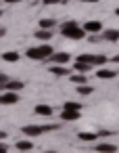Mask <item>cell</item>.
Listing matches in <instances>:
<instances>
[{
	"label": "cell",
	"mask_w": 119,
	"mask_h": 153,
	"mask_svg": "<svg viewBox=\"0 0 119 153\" xmlns=\"http://www.w3.org/2000/svg\"><path fill=\"white\" fill-rule=\"evenodd\" d=\"M59 30H61V36H63V38H67V40H82V38H86V36H88V34L84 32V27H82L77 21H73V19L63 21Z\"/></svg>",
	"instance_id": "obj_1"
},
{
	"label": "cell",
	"mask_w": 119,
	"mask_h": 153,
	"mask_svg": "<svg viewBox=\"0 0 119 153\" xmlns=\"http://www.w3.org/2000/svg\"><path fill=\"white\" fill-rule=\"evenodd\" d=\"M52 53H54L52 44L42 42L40 46H29V48L25 51V57H27V59H32V61H46Z\"/></svg>",
	"instance_id": "obj_2"
},
{
	"label": "cell",
	"mask_w": 119,
	"mask_h": 153,
	"mask_svg": "<svg viewBox=\"0 0 119 153\" xmlns=\"http://www.w3.org/2000/svg\"><path fill=\"white\" fill-rule=\"evenodd\" d=\"M19 103V92H13V90H2L0 92V105H17Z\"/></svg>",
	"instance_id": "obj_3"
},
{
	"label": "cell",
	"mask_w": 119,
	"mask_h": 153,
	"mask_svg": "<svg viewBox=\"0 0 119 153\" xmlns=\"http://www.w3.org/2000/svg\"><path fill=\"white\" fill-rule=\"evenodd\" d=\"M21 132H23L27 138H38L40 134H44L42 126H38V124H27V126H23V128H21Z\"/></svg>",
	"instance_id": "obj_4"
},
{
	"label": "cell",
	"mask_w": 119,
	"mask_h": 153,
	"mask_svg": "<svg viewBox=\"0 0 119 153\" xmlns=\"http://www.w3.org/2000/svg\"><path fill=\"white\" fill-rule=\"evenodd\" d=\"M84 32L86 34H100L102 32V21H96V19H90V21H84Z\"/></svg>",
	"instance_id": "obj_5"
},
{
	"label": "cell",
	"mask_w": 119,
	"mask_h": 153,
	"mask_svg": "<svg viewBox=\"0 0 119 153\" xmlns=\"http://www.w3.org/2000/svg\"><path fill=\"white\" fill-rule=\"evenodd\" d=\"M46 61H48V63H59V65H69L71 55H69V53H52Z\"/></svg>",
	"instance_id": "obj_6"
},
{
	"label": "cell",
	"mask_w": 119,
	"mask_h": 153,
	"mask_svg": "<svg viewBox=\"0 0 119 153\" xmlns=\"http://www.w3.org/2000/svg\"><path fill=\"white\" fill-rule=\"evenodd\" d=\"M48 71H50L52 76H59V78H63V76H71L69 65H59V63H50Z\"/></svg>",
	"instance_id": "obj_7"
},
{
	"label": "cell",
	"mask_w": 119,
	"mask_h": 153,
	"mask_svg": "<svg viewBox=\"0 0 119 153\" xmlns=\"http://www.w3.org/2000/svg\"><path fill=\"white\" fill-rule=\"evenodd\" d=\"M34 113H36V115H40V117H52L54 109H52V105L40 103V105H36V107H34Z\"/></svg>",
	"instance_id": "obj_8"
},
{
	"label": "cell",
	"mask_w": 119,
	"mask_h": 153,
	"mask_svg": "<svg viewBox=\"0 0 119 153\" xmlns=\"http://www.w3.org/2000/svg\"><path fill=\"white\" fill-rule=\"evenodd\" d=\"M15 149L21 151V153H27V151H34V140L32 138H21L15 143Z\"/></svg>",
	"instance_id": "obj_9"
},
{
	"label": "cell",
	"mask_w": 119,
	"mask_h": 153,
	"mask_svg": "<svg viewBox=\"0 0 119 153\" xmlns=\"http://www.w3.org/2000/svg\"><path fill=\"white\" fill-rule=\"evenodd\" d=\"M117 74H119V71H115V69H109V67H102V65H100V69L96 71V78H100V80H113V78H117Z\"/></svg>",
	"instance_id": "obj_10"
},
{
	"label": "cell",
	"mask_w": 119,
	"mask_h": 153,
	"mask_svg": "<svg viewBox=\"0 0 119 153\" xmlns=\"http://www.w3.org/2000/svg\"><path fill=\"white\" fill-rule=\"evenodd\" d=\"M82 117V111H73V109H63L61 111V120L63 122H75Z\"/></svg>",
	"instance_id": "obj_11"
},
{
	"label": "cell",
	"mask_w": 119,
	"mask_h": 153,
	"mask_svg": "<svg viewBox=\"0 0 119 153\" xmlns=\"http://www.w3.org/2000/svg\"><path fill=\"white\" fill-rule=\"evenodd\" d=\"M100 40L117 42V40H119V30H102V32H100Z\"/></svg>",
	"instance_id": "obj_12"
},
{
	"label": "cell",
	"mask_w": 119,
	"mask_h": 153,
	"mask_svg": "<svg viewBox=\"0 0 119 153\" xmlns=\"http://www.w3.org/2000/svg\"><path fill=\"white\" fill-rule=\"evenodd\" d=\"M21 88H25V82L23 80H9L4 84V90H13V92H19Z\"/></svg>",
	"instance_id": "obj_13"
},
{
	"label": "cell",
	"mask_w": 119,
	"mask_h": 153,
	"mask_svg": "<svg viewBox=\"0 0 119 153\" xmlns=\"http://www.w3.org/2000/svg\"><path fill=\"white\" fill-rule=\"evenodd\" d=\"M0 59H2V61H7V63H17V61L21 59V55H19L17 51H7V53H2V55H0Z\"/></svg>",
	"instance_id": "obj_14"
},
{
	"label": "cell",
	"mask_w": 119,
	"mask_h": 153,
	"mask_svg": "<svg viewBox=\"0 0 119 153\" xmlns=\"http://www.w3.org/2000/svg\"><path fill=\"white\" fill-rule=\"evenodd\" d=\"M34 38H38L40 42H50V38H52V30H44V27H40V30L34 34Z\"/></svg>",
	"instance_id": "obj_15"
},
{
	"label": "cell",
	"mask_w": 119,
	"mask_h": 153,
	"mask_svg": "<svg viewBox=\"0 0 119 153\" xmlns=\"http://www.w3.org/2000/svg\"><path fill=\"white\" fill-rule=\"evenodd\" d=\"M96 151L98 153H117V145H113V143H98Z\"/></svg>",
	"instance_id": "obj_16"
},
{
	"label": "cell",
	"mask_w": 119,
	"mask_h": 153,
	"mask_svg": "<svg viewBox=\"0 0 119 153\" xmlns=\"http://www.w3.org/2000/svg\"><path fill=\"white\" fill-rule=\"evenodd\" d=\"M77 138H79L82 143H94V140L98 138V132H79Z\"/></svg>",
	"instance_id": "obj_17"
},
{
	"label": "cell",
	"mask_w": 119,
	"mask_h": 153,
	"mask_svg": "<svg viewBox=\"0 0 119 153\" xmlns=\"http://www.w3.org/2000/svg\"><path fill=\"white\" fill-rule=\"evenodd\" d=\"M92 67H94L92 63H84V61H75V65H73V69L79 71V74H88Z\"/></svg>",
	"instance_id": "obj_18"
},
{
	"label": "cell",
	"mask_w": 119,
	"mask_h": 153,
	"mask_svg": "<svg viewBox=\"0 0 119 153\" xmlns=\"http://www.w3.org/2000/svg\"><path fill=\"white\" fill-rule=\"evenodd\" d=\"M75 90H77V94H79V97H90V94L94 92V88H92L88 82H86V84H79Z\"/></svg>",
	"instance_id": "obj_19"
},
{
	"label": "cell",
	"mask_w": 119,
	"mask_h": 153,
	"mask_svg": "<svg viewBox=\"0 0 119 153\" xmlns=\"http://www.w3.org/2000/svg\"><path fill=\"white\" fill-rule=\"evenodd\" d=\"M69 78H71V82H73L75 86H79V84H86V82H88L86 74H79V71H77V74H71Z\"/></svg>",
	"instance_id": "obj_20"
},
{
	"label": "cell",
	"mask_w": 119,
	"mask_h": 153,
	"mask_svg": "<svg viewBox=\"0 0 119 153\" xmlns=\"http://www.w3.org/2000/svg\"><path fill=\"white\" fill-rule=\"evenodd\" d=\"M63 109H73V111H82V109H84V105H82V103H77V101H65V103H63Z\"/></svg>",
	"instance_id": "obj_21"
},
{
	"label": "cell",
	"mask_w": 119,
	"mask_h": 153,
	"mask_svg": "<svg viewBox=\"0 0 119 153\" xmlns=\"http://www.w3.org/2000/svg\"><path fill=\"white\" fill-rule=\"evenodd\" d=\"M40 27H44V30H54V27H57V21L44 17V19H40Z\"/></svg>",
	"instance_id": "obj_22"
},
{
	"label": "cell",
	"mask_w": 119,
	"mask_h": 153,
	"mask_svg": "<svg viewBox=\"0 0 119 153\" xmlns=\"http://www.w3.org/2000/svg\"><path fill=\"white\" fill-rule=\"evenodd\" d=\"M75 61H84V63H92V65H94V55L84 53V55H77V57H75Z\"/></svg>",
	"instance_id": "obj_23"
},
{
	"label": "cell",
	"mask_w": 119,
	"mask_h": 153,
	"mask_svg": "<svg viewBox=\"0 0 119 153\" xmlns=\"http://www.w3.org/2000/svg\"><path fill=\"white\" fill-rule=\"evenodd\" d=\"M104 63H107V57H104V55H94V65L100 67V65H104Z\"/></svg>",
	"instance_id": "obj_24"
},
{
	"label": "cell",
	"mask_w": 119,
	"mask_h": 153,
	"mask_svg": "<svg viewBox=\"0 0 119 153\" xmlns=\"http://www.w3.org/2000/svg\"><path fill=\"white\" fill-rule=\"evenodd\" d=\"M59 128H61V124H44L42 126L44 132H52V130H59Z\"/></svg>",
	"instance_id": "obj_25"
},
{
	"label": "cell",
	"mask_w": 119,
	"mask_h": 153,
	"mask_svg": "<svg viewBox=\"0 0 119 153\" xmlns=\"http://www.w3.org/2000/svg\"><path fill=\"white\" fill-rule=\"evenodd\" d=\"M63 0H42V4L44 7H52V4H61Z\"/></svg>",
	"instance_id": "obj_26"
},
{
	"label": "cell",
	"mask_w": 119,
	"mask_h": 153,
	"mask_svg": "<svg viewBox=\"0 0 119 153\" xmlns=\"http://www.w3.org/2000/svg\"><path fill=\"white\" fill-rule=\"evenodd\" d=\"M0 153H9V145L4 140H0Z\"/></svg>",
	"instance_id": "obj_27"
},
{
	"label": "cell",
	"mask_w": 119,
	"mask_h": 153,
	"mask_svg": "<svg viewBox=\"0 0 119 153\" xmlns=\"http://www.w3.org/2000/svg\"><path fill=\"white\" fill-rule=\"evenodd\" d=\"M111 134H113L111 130H100V132H98V138H100V136H111Z\"/></svg>",
	"instance_id": "obj_28"
},
{
	"label": "cell",
	"mask_w": 119,
	"mask_h": 153,
	"mask_svg": "<svg viewBox=\"0 0 119 153\" xmlns=\"http://www.w3.org/2000/svg\"><path fill=\"white\" fill-rule=\"evenodd\" d=\"M4 2H7V4H19L21 0H4Z\"/></svg>",
	"instance_id": "obj_29"
},
{
	"label": "cell",
	"mask_w": 119,
	"mask_h": 153,
	"mask_svg": "<svg viewBox=\"0 0 119 153\" xmlns=\"http://www.w3.org/2000/svg\"><path fill=\"white\" fill-rule=\"evenodd\" d=\"M7 136H9V134H7V132H4V130H0V140H4V138H7Z\"/></svg>",
	"instance_id": "obj_30"
},
{
	"label": "cell",
	"mask_w": 119,
	"mask_h": 153,
	"mask_svg": "<svg viewBox=\"0 0 119 153\" xmlns=\"http://www.w3.org/2000/svg\"><path fill=\"white\" fill-rule=\"evenodd\" d=\"M4 84H7V82H0V92H2V90H4Z\"/></svg>",
	"instance_id": "obj_31"
},
{
	"label": "cell",
	"mask_w": 119,
	"mask_h": 153,
	"mask_svg": "<svg viewBox=\"0 0 119 153\" xmlns=\"http://www.w3.org/2000/svg\"><path fill=\"white\" fill-rule=\"evenodd\" d=\"M79 2H98V0H79Z\"/></svg>",
	"instance_id": "obj_32"
},
{
	"label": "cell",
	"mask_w": 119,
	"mask_h": 153,
	"mask_svg": "<svg viewBox=\"0 0 119 153\" xmlns=\"http://www.w3.org/2000/svg\"><path fill=\"white\" fill-rule=\"evenodd\" d=\"M113 61H115V63H119V55H117V57H115V59H113Z\"/></svg>",
	"instance_id": "obj_33"
},
{
	"label": "cell",
	"mask_w": 119,
	"mask_h": 153,
	"mask_svg": "<svg viewBox=\"0 0 119 153\" xmlns=\"http://www.w3.org/2000/svg\"><path fill=\"white\" fill-rule=\"evenodd\" d=\"M115 15H117V17H119V9H115Z\"/></svg>",
	"instance_id": "obj_34"
}]
</instances>
